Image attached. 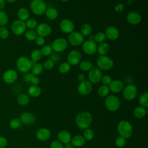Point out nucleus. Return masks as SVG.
<instances>
[{
  "mask_svg": "<svg viewBox=\"0 0 148 148\" xmlns=\"http://www.w3.org/2000/svg\"><path fill=\"white\" fill-rule=\"evenodd\" d=\"M92 122V114L87 111H83L79 113L75 117V123L76 126L81 129L88 128Z\"/></svg>",
  "mask_w": 148,
  "mask_h": 148,
  "instance_id": "nucleus-1",
  "label": "nucleus"
},
{
  "mask_svg": "<svg viewBox=\"0 0 148 148\" xmlns=\"http://www.w3.org/2000/svg\"><path fill=\"white\" fill-rule=\"evenodd\" d=\"M117 131L120 136L125 139L130 138L133 133V127L131 123L127 120H121L117 124Z\"/></svg>",
  "mask_w": 148,
  "mask_h": 148,
  "instance_id": "nucleus-2",
  "label": "nucleus"
},
{
  "mask_svg": "<svg viewBox=\"0 0 148 148\" xmlns=\"http://www.w3.org/2000/svg\"><path fill=\"white\" fill-rule=\"evenodd\" d=\"M16 65L18 71L25 73L31 71L32 61L27 57L21 56L17 60Z\"/></svg>",
  "mask_w": 148,
  "mask_h": 148,
  "instance_id": "nucleus-3",
  "label": "nucleus"
},
{
  "mask_svg": "<svg viewBox=\"0 0 148 148\" xmlns=\"http://www.w3.org/2000/svg\"><path fill=\"white\" fill-rule=\"evenodd\" d=\"M104 103L106 108L112 112L117 111L120 106V99L114 95H109L106 97Z\"/></svg>",
  "mask_w": 148,
  "mask_h": 148,
  "instance_id": "nucleus-4",
  "label": "nucleus"
},
{
  "mask_svg": "<svg viewBox=\"0 0 148 148\" xmlns=\"http://www.w3.org/2000/svg\"><path fill=\"white\" fill-rule=\"evenodd\" d=\"M97 65L100 70L109 71L113 68L114 62L110 57L106 55H104L100 56L97 58Z\"/></svg>",
  "mask_w": 148,
  "mask_h": 148,
  "instance_id": "nucleus-5",
  "label": "nucleus"
},
{
  "mask_svg": "<svg viewBox=\"0 0 148 148\" xmlns=\"http://www.w3.org/2000/svg\"><path fill=\"white\" fill-rule=\"evenodd\" d=\"M31 12L36 15H41L45 13L47 5L43 0H32L29 4Z\"/></svg>",
  "mask_w": 148,
  "mask_h": 148,
  "instance_id": "nucleus-6",
  "label": "nucleus"
},
{
  "mask_svg": "<svg viewBox=\"0 0 148 148\" xmlns=\"http://www.w3.org/2000/svg\"><path fill=\"white\" fill-rule=\"evenodd\" d=\"M137 95V88L132 84H127L123 90V96L127 101H132Z\"/></svg>",
  "mask_w": 148,
  "mask_h": 148,
  "instance_id": "nucleus-7",
  "label": "nucleus"
},
{
  "mask_svg": "<svg viewBox=\"0 0 148 148\" xmlns=\"http://www.w3.org/2000/svg\"><path fill=\"white\" fill-rule=\"evenodd\" d=\"M10 28L13 33L16 35H21L23 34L25 32L27 28L25 22L18 19L14 20L12 22Z\"/></svg>",
  "mask_w": 148,
  "mask_h": 148,
  "instance_id": "nucleus-8",
  "label": "nucleus"
},
{
  "mask_svg": "<svg viewBox=\"0 0 148 148\" xmlns=\"http://www.w3.org/2000/svg\"><path fill=\"white\" fill-rule=\"evenodd\" d=\"M68 46V42L64 38L56 39L51 45L53 50L57 53H61L66 50Z\"/></svg>",
  "mask_w": 148,
  "mask_h": 148,
  "instance_id": "nucleus-9",
  "label": "nucleus"
},
{
  "mask_svg": "<svg viewBox=\"0 0 148 148\" xmlns=\"http://www.w3.org/2000/svg\"><path fill=\"white\" fill-rule=\"evenodd\" d=\"M68 38L70 44L74 46H80L82 45L84 42V36L80 32L77 31H73L69 34Z\"/></svg>",
  "mask_w": 148,
  "mask_h": 148,
  "instance_id": "nucleus-10",
  "label": "nucleus"
},
{
  "mask_svg": "<svg viewBox=\"0 0 148 148\" xmlns=\"http://www.w3.org/2000/svg\"><path fill=\"white\" fill-rule=\"evenodd\" d=\"M83 51L88 55H93L97 53V45L92 39L87 40L82 43Z\"/></svg>",
  "mask_w": 148,
  "mask_h": 148,
  "instance_id": "nucleus-11",
  "label": "nucleus"
},
{
  "mask_svg": "<svg viewBox=\"0 0 148 148\" xmlns=\"http://www.w3.org/2000/svg\"><path fill=\"white\" fill-rule=\"evenodd\" d=\"M102 73L98 67H92L88 72V80L91 83L96 84L101 80Z\"/></svg>",
  "mask_w": 148,
  "mask_h": 148,
  "instance_id": "nucleus-12",
  "label": "nucleus"
},
{
  "mask_svg": "<svg viewBox=\"0 0 148 148\" xmlns=\"http://www.w3.org/2000/svg\"><path fill=\"white\" fill-rule=\"evenodd\" d=\"M67 62L71 65H76L80 62L82 60V54L77 50H71L67 55Z\"/></svg>",
  "mask_w": 148,
  "mask_h": 148,
  "instance_id": "nucleus-13",
  "label": "nucleus"
},
{
  "mask_svg": "<svg viewBox=\"0 0 148 148\" xmlns=\"http://www.w3.org/2000/svg\"><path fill=\"white\" fill-rule=\"evenodd\" d=\"M36 32L38 36L44 38L48 36L51 34L52 32V28L49 24L42 23L38 24L36 28Z\"/></svg>",
  "mask_w": 148,
  "mask_h": 148,
  "instance_id": "nucleus-14",
  "label": "nucleus"
},
{
  "mask_svg": "<svg viewBox=\"0 0 148 148\" xmlns=\"http://www.w3.org/2000/svg\"><path fill=\"white\" fill-rule=\"evenodd\" d=\"M92 90V83L89 80H85L80 82L77 87V91L82 95H87Z\"/></svg>",
  "mask_w": 148,
  "mask_h": 148,
  "instance_id": "nucleus-15",
  "label": "nucleus"
},
{
  "mask_svg": "<svg viewBox=\"0 0 148 148\" xmlns=\"http://www.w3.org/2000/svg\"><path fill=\"white\" fill-rule=\"evenodd\" d=\"M18 77L17 72L12 69L6 70L3 74V81L7 84H12L15 82Z\"/></svg>",
  "mask_w": 148,
  "mask_h": 148,
  "instance_id": "nucleus-16",
  "label": "nucleus"
},
{
  "mask_svg": "<svg viewBox=\"0 0 148 148\" xmlns=\"http://www.w3.org/2000/svg\"><path fill=\"white\" fill-rule=\"evenodd\" d=\"M60 28L64 33L69 34L73 31L75 25L71 20L68 18H65L61 21L60 23Z\"/></svg>",
  "mask_w": 148,
  "mask_h": 148,
  "instance_id": "nucleus-17",
  "label": "nucleus"
},
{
  "mask_svg": "<svg viewBox=\"0 0 148 148\" xmlns=\"http://www.w3.org/2000/svg\"><path fill=\"white\" fill-rule=\"evenodd\" d=\"M104 33L106 37L110 40H115L117 39L120 35L119 29L114 26H109L107 27Z\"/></svg>",
  "mask_w": 148,
  "mask_h": 148,
  "instance_id": "nucleus-18",
  "label": "nucleus"
},
{
  "mask_svg": "<svg viewBox=\"0 0 148 148\" xmlns=\"http://www.w3.org/2000/svg\"><path fill=\"white\" fill-rule=\"evenodd\" d=\"M20 120L21 123L25 125H29L33 124L36 120L35 116L30 112H23L20 116Z\"/></svg>",
  "mask_w": 148,
  "mask_h": 148,
  "instance_id": "nucleus-19",
  "label": "nucleus"
},
{
  "mask_svg": "<svg viewBox=\"0 0 148 148\" xmlns=\"http://www.w3.org/2000/svg\"><path fill=\"white\" fill-rule=\"evenodd\" d=\"M35 136L40 141H46L50 139L51 136V132L48 128H41L36 132Z\"/></svg>",
  "mask_w": 148,
  "mask_h": 148,
  "instance_id": "nucleus-20",
  "label": "nucleus"
},
{
  "mask_svg": "<svg viewBox=\"0 0 148 148\" xmlns=\"http://www.w3.org/2000/svg\"><path fill=\"white\" fill-rule=\"evenodd\" d=\"M142 20L141 15L137 12L132 11L127 15V21L132 25H136L140 23Z\"/></svg>",
  "mask_w": 148,
  "mask_h": 148,
  "instance_id": "nucleus-21",
  "label": "nucleus"
},
{
  "mask_svg": "<svg viewBox=\"0 0 148 148\" xmlns=\"http://www.w3.org/2000/svg\"><path fill=\"white\" fill-rule=\"evenodd\" d=\"M108 86L110 91H111L113 93L120 92L123 90L124 87L123 82L120 81V80H112Z\"/></svg>",
  "mask_w": 148,
  "mask_h": 148,
  "instance_id": "nucleus-22",
  "label": "nucleus"
},
{
  "mask_svg": "<svg viewBox=\"0 0 148 148\" xmlns=\"http://www.w3.org/2000/svg\"><path fill=\"white\" fill-rule=\"evenodd\" d=\"M58 140L62 144H66L71 142V134L66 130H62L58 132L57 134Z\"/></svg>",
  "mask_w": 148,
  "mask_h": 148,
  "instance_id": "nucleus-23",
  "label": "nucleus"
},
{
  "mask_svg": "<svg viewBox=\"0 0 148 148\" xmlns=\"http://www.w3.org/2000/svg\"><path fill=\"white\" fill-rule=\"evenodd\" d=\"M71 143L74 146V147H80L83 146L86 142L83 135H76L74 136L72 138H71Z\"/></svg>",
  "mask_w": 148,
  "mask_h": 148,
  "instance_id": "nucleus-24",
  "label": "nucleus"
},
{
  "mask_svg": "<svg viewBox=\"0 0 148 148\" xmlns=\"http://www.w3.org/2000/svg\"><path fill=\"white\" fill-rule=\"evenodd\" d=\"M42 92L41 88L38 85H32L29 87L28 89V95L33 98H36L39 97Z\"/></svg>",
  "mask_w": 148,
  "mask_h": 148,
  "instance_id": "nucleus-25",
  "label": "nucleus"
},
{
  "mask_svg": "<svg viewBox=\"0 0 148 148\" xmlns=\"http://www.w3.org/2000/svg\"><path fill=\"white\" fill-rule=\"evenodd\" d=\"M17 16L18 20L25 22L29 18V12L27 9L25 8H20L17 11Z\"/></svg>",
  "mask_w": 148,
  "mask_h": 148,
  "instance_id": "nucleus-26",
  "label": "nucleus"
},
{
  "mask_svg": "<svg viewBox=\"0 0 148 148\" xmlns=\"http://www.w3.org/2000/svg\"><path fill=\"white\" fill-rule=\"evenodd\" d=\"M45 13L47 18L51 20H54L56 19L58 16V10L56 8L53 7L47 8Z\"/></svg>",
  "mask_w": 148,
  "mask_h": 148,
  "instance_id": "nucleus-27",
  "label": "nucleus"
},
{
  "mask_svg": "<svg viewBox=\"0 0 148 148\" xmlns=\"http://www.w3.org/2000/svg\"><path fill=\"white\" fill-rule=\"evenodd\" d=\"M110 49V46L108 43L106 42H102L99 43L97 46V52L100 55V56H104L108 53Z\"/></svg>",
  "mask_w": 148,
  "mask_h": 148,
  "instance_id": "nucleus-28",
  "label": "nucleus"
},
{
  "mask_svg": "<svg viewBox=\"0 0 148 148\" xmlns=\"http://www.w3.org/2000/svg\"><path fill=\"white\" fill-rule=\"evenodd\" d=\"M147 110L143 106H137L134 110V115L137 119H141L145 116L146 114Z\"/></svg>",
  "mask_w": 148,
  "mask_h": 148,
  "instance_id": "nucleus-29",
  "label": "nucleus"
},
{
  "mask_svg": "<svg viewBox=\"0 0 148 148\" xmlns=\"http://www.w3.org/2000/svg\"><path fill=\"white\" fill-rule=\"evenodd\" d=\"M92 27L88 23L83 24L80 28V33L83 36H88L92 32Z\"/></svg>",
  "mask_w": 148,
  "mask_h": 148,
  "instance_id": "nucleus-30",
  "label": "nucleus"
},
{
  "mask_svg": "<svg viewBox=\"0 0 148 148\" xmlns=\"http://www.w3.org/2000/svg\"><path fill=\"white\" fill-rule=\"evenodd\" d=\"M43 65L39 62H36L34 65H32L31 68V73L34 76H38L41 74L43 72Z\"/></svg>",
  "mask_w": 148,
  "mask_h": 148,
  "instance_id": "nucleus-31",
  "label": "nucleus"
},
{
  "mask_svg": "<svg viewBox=\"0 0 148 148\" xmlns=\"http://www.w3.org/2000/svg\"><path fill=\"white\" fill-rule=\"evenodd\" d=\"M29 101V97L28 96V95L22 93L19 94L17 97V103L22 106H24L26 105L28 103Z\"/></svg>",
  "mask_w": 148,
  "mask_h": 148,
  "instance_id": "nucleus-32",
  "label": "nucleus"
},
{
  "mask_svg": "<svg viewBox=\"0 0 148 148\" xmlns=\"http://www.w3.org/2000/svg\"><path fill=\"white\" fill-rule=\"evenodd\" d=\"M71 65L68 62H62L59 65L58 67V70L60 73L62 74H65L69 72V71L71 70Z\"/></svg>",
  "mask_w": 148,
  "mask_h": 148,
  "instance_id": "nucleus-33",
  "label": "nucleus"
},
{
  "mask_svg": "<svg viewBox=\"0 0 148 148\" xmlns=\"http://www.w3.org/2000/svg\"><path fill=\"white\" fill-rule=\"evenodd\" d=\"M110 92V90L108 86L102 85L99 87L97 90L98 95L101 97H106L108 95Z\"/></svg>",
  "mask_w": 148,
  "mask_h": 148,
  "instance_id": "nucleus-34",
  "label": "nucleus"
},
{
  "mask_svg": "<svg viewBox=\"0 0 148 148\" xmlns=\"http://www.w3.org/2000/svg\"><path fill=\"white\" fill-rule=\"evenodd\" d=\"M139 103L141 106L145 108L148 107V93L147 92H143L140 95Z\"/></svg>",
  "mask_w": 148,
  "mask_h": 148,
  "instance_id": "nucleus-35",
  "label": "nucleus"
},
{
  "mask_svg": "<svg viewBox=\"0 0 148 148\" xmlns=\"http://www.w3.org/2000/svg\"><path fill=\"white\" fill-rule=\"evenodd\" d=\"M79 67L82 71L84 72H87L92 69V68L93 67V65L91 61L84 60L80 62Z\"/></svg>",
  "mask_w": 148,
  "mask_h": 148,
  "instance_id": "nucleus-36",
  "label": "nucleus"
},
{
  "mask_svg": "<svg viewBox=\"0 0 148 148\" xmlns=\"http://www.w3.org/2000/svg\"><path fill=\"white\" fill-rule=\"evenodd\" d=\"M24 36L27 40L29 41H32L35 40V39L38 36V34L36 31L34 29H28L25 31Z\"/></svg>",
  "mask_w": 148,
  "mask_h": 148,
  "instance_id": "nucleus-37",
  "label": "nucleus"
},
{
  "mask_svg": "<svg viewBox=\"0 0 148 148\" xmlns=\"http://www.w3.org/2000/svg\"><path fill=\"white\" fill-rule=\"evenodd\" d=\"M42 53L38 49H35L32 50L30 54V60L32 61L37 62L42 58Z\"/></svg>",
  "mask_w": 148,
  "mask_h": 148,
  "instance_id": "nucleus-38",
  "label": "nucleus"
},
{
  "mask_svg": "<svg viewBox=\"0 0 148 148\" xmlns=\"http://www.w3.org/2000/svg\"><path fill=\"white\" fill-rule=\"evenodd\" d=\"M83 136L86 140H91L94 137V132L91 128H86L84 130Z\"/></svg>",
  "mask_w": 148,
  "mask_h": 148,
  "instance_id": "nucleus-39",
  "label": "nucleus"
},
{
  "mask_svg": "<svg viewBox=\"0 0 148 148\" xmlns=\"http://www.w3.org/2000/svg\"><path fill=\"white\" fill-rule=\"evenodd\" d=\"M106 38V35L105 33L103 32H98L94 36V40L96 43H101L104 42Z\"/></svg>",
  "mask_w": 148,
  "mask_h": 148,
  "instance_id": "nucleus-40",
  "label": "nucleus"
},
{
  "mask_svg": "<svg viewBox=\"0 0 148 148\" xmlns=\"http://www.w3.org/2000/svg\"><path fill=\"white\" fill-rule=\"evenodd\" d=\"M8 22V15L3 10H0V27L5 25Z\"/></svg>",
  "mask_w": 148,
  "mask_h": 148,
  "instance_id": "nucleus-41",
  "label": "nucleus"
},
{
  "mask_svg": "<svg viewBox=\"0 0 148 148\" xmlns=\"http://www.w3.org/2000/svg\"><path fill=\"white\" fill-rule=\"evenodd\" d=\"M42 55L44 56H49L53 53V49L51 46L43 45L40 50Z\"/></svg>",
  "mask_w": 148,
  "mask_h": 148,
  "instance_id": "nucleus-42",
  "label": "nucleus"
},
{
  "mask_svg": "<svg viewBox=\"0 0 148 148\" xmlns=\"http://www.w3.org/2000/svg\"><path fill=\"white\" fill-rule=\"evenodd\" d=\"M26 27L28 28V29H34L36 28L38 25V22L35 18H29L25 21Z\"/></svg>",
  "mask_w": 148,
  "mask_h": 148,
  "instance_id": "nucleus-43",
  "label": "nucleus"
},
{
  "mask_svg": "<svg viewBox=\"0 0 148 148\" xmlns=\"http://www.w3.org/2000/svg\"><path fill=\"white\" fill-rule=\"evenodd\" d=\"M21 121L18 118L12 119L9 122V126L12 129H17L21 126Z\"/></svg>",
  "mask_w": 148,
  "mask_h": 148,
  "instance_id": "nucleus-44",
  "label": "nucleus"
},
{
  "mask_svg": "<svg viewBox=\"0 0 148 148\" xmlns=\"http://www.w3.org/2000/svg\"><path fill=\"white\" fill-rule=\"evenodd\" d=\"M115 144L118 147H123L126 144V139L121 136H119L116 139Z\"/></svg>",
  "mask_w": 148,
  "mask_h": 148,
  "instance_id": "nucleus-45",
  "label": "nucleus"
},
{
  "mask_svg": "<svg viewBox=\"0 0 148 148\" xmlns=\"http://www.w3.org/2000/svg\"><path fill=\"white\" fill-rule=\"evenodd\" d=\"M9 31L4 26L0 27V38L2 39H6L9 36Z\"/></svg>",
  "mask_w": 148,
  "mask_h": 148,
  "instance_id": "nucleus-46",
  "label": "nucleus"
},
{
  "mask_svg": "<svg viewBox=\"0 0 148 148\" xmlns=\"http://www.w3.org/2000/svg\"><path fill=\"white\" fill-rule=\"evenodd\" d=\"M54 63L50 59H48L46 61H45L43 65V69H45L46 70L52 69L54 68Z\"/></svg>",
  "mask_w": 148,
  "mask_h": 148,
  "instance_id": "nucleus-47",
  "label": "nucleus"
},
{
  "mask_svg": "<svg viewBox=\"0 0 148 148\" xmlns=\"http://www.w3.org/2000/svg\"><path fill=\"white\" fill-rule=\"evenodd\" d=\"M49 56H50L49 59H50L51 61H53L54 64L58 62L61 59L60 55L58 53H57V52L52 53Z\"/></svg>",
  "mask_w": 148,
  "mask_h": 148,
  "instance_id": "nucleus-48",
  "label": "nucleus"
},
{
  "mask_svg": "<svg viewBox=\"0 0 148 148\" xmlns=\"http://www.w3.org/2000/svg\"><path fill=\"white\" fill-rule=\"evenodd\" d=\"M101 81H102L103 85L109 86L110 84V83H111V82L112 81V80L111 77L109 75H105L104 76H102Z\"/></svg>",
  "mask_w": 148,
  "mask_h": 148,
  "instance_id": "nucleus-49",
  "label": "nucleus"
},
{
  "mask_svg": "<svg viewBox=\"0 0 148 148\" xmlns=\"http://www.w3.org/2000/svg\"><path fill=\"white\" fill-rule=\"evenodd\" d=\"M35 43L39 46H43L45 43V39L43 37L38 36L35 40Z\"/></svg>",
  "mask_w": 148,
  "mask_h": 148,
  "instance_id": "nucleus-50",
  "label": "nucleus"
},
{
  "mask_svg": "<svg viewBox=\"0 0 148 148\" xmlns=\"http://www.w3.org/2000/svg\"><path fill=\"white\" fill-rule=\"evenodd\" d=\"M34 76V75L32 73H29L28 72L24 73V75L23 76V79L25 82H26L27 83H31V80Z\"/></svg>",
  "mask_w": 148,
  "mask_h": 148,
  "instance_id": "nucleus-51",
  "label": "nucleus"
},
{
  "mask_svg": "<svg viewBox=\"0 0 148 148\" xmlns=\"http://www.w3.org/2000/svg\"><path fill=\"white\" fill-rule=\"evenodd\" d=\"M50 148H64V145L58 140H54L50 145Z\"/></svg>",
  "mask_w": 148,
  "mask_h": 148,
  "instance_id": "nucleus-52",
  "label": "nucleus"
},
{
  "mask_svg": "<svg viewBox=\"0 0 148 148\" xmlns=\"http://www.w3.org/2000/svg\"><path fill=\"white\" fill-rule=\"evenodd\" d=\"M8 145V140L3 136H0V148H5Z\"/></svg>",
  "mask_w": 148,
  "mask_h": 148,
  "instance_id": "nucleus-53",
  "label": "nucleus"
},
{
  "mask_svg": "<svg viewBox=\"0 0 148 148\" xmlns=\"http://www.w3.org/2000/svg\"><path fill=\"white\" fill-rule=\"evenodd\" d=\"M124 9V5L123 3H119L116 5L114 10L117 12H121Z\"/></svg>",
  "mask_w": 148,
  "mask_h": 148,
  "instance_id": "nucleus-54",
  "label": "nucleus"
},
{
  "mask_svg": "<svg viewBox=\"0 0 148 148\" xmlns=\"http://www.w3.org/2000/svg\"><path fill=\"white\" fill-rule=\"evenodd\" d=\"M39 78L36 76H34L31 80V83L32 84V85H38L39 83Z\"/></svg>",
  "mask_w": 148,
  "mask_h": 148,
  "instance_id": "nucleus-55",
  "label": "nucleus"
},
{
  "mask_svg": "<svg viewBox=\"0 0 148 148\" xmlns=\"http://www.w3.org/2000/svg\"><path fill=\"white\" fill-rule=\"evenodd\" d=\"M77 80L80 82H82L86 80L85 79V76L83 74H82V73L79 74L78 76H77Z\"/></svg>",
  "mask_w": 148,
  "mask_h": 148,
  "instance_id": "nucleus-56",
  "label": "nucleus"
},
{
  "mask_svg": "<svg viewBox=\"0 0 148 148\" xmlns=\"http://www.w3.org/2000/svg\"><path fill=\"white\" fill-rule=\"evenodd\" d=\"M6 1L5 0H0V10L4 8L5 6Z\"/></svg>",
  "mask_w": 148,
  "mask_h": 148,
  "instance_id": "nucleus-57",
  "label": "nucleus"
},
{
  "mask_svg": "<svg viewBox=\"0 0 148 148\" xmlns=\"http://www.w3.org/2000/svg\"><path fill=\"white\" fill-rule=\"evenodd\" d=\"M64 148H75L74 146L71 142L65 144V146H64Z\"/></svg>",
  "mask_w": 148,
  "mask_h": 148,
  "instance_id": "nucleus-58",
  "label": "nucleus"
},
{
  "mask_svg": "<svg viewBox=\"0 0 148 148\" xmlns=\"http://www.w3.org/2000/svg\"><path fill=\"white\" fill-rule=\"evenodd\" d=\"M17 0H5V1L9 2V3H13L16 2Z\"/></svg>",
  "mask_w": 148,
  "mask_h": 148,
  "instance_id": "nucleus-59",
  "label": "nucleus"
},
{
  "mask_svg": "<svg viewBox=\"0 0 148 148\" xmlns=\"http://www.w3.org/2000/svg\"><path fill=\"white\" fill-rule=\"evenodd\" d=\"M61 1H62L63 2H66V1H68L69 0H61Z\"/></svg>",
  "mask_w": 148,
  "mask_h": 148,
  "instance_id": "nucleus-60",
  "label": "nucleus"
}]
</instances>
